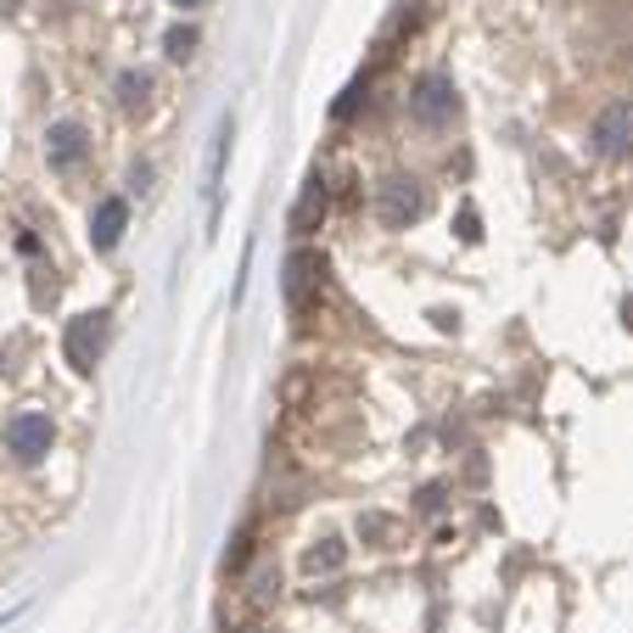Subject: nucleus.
<instances>
[{
    "label": "nucleus",
    "instance_id": "nucleus-13",
    "mask_svg": "<svg viewBox=\"0 0 633 633\" xmlns=\"http://www.w3.org/2000/svg\"><path fill=\"white\" fill-rule=\"evenodd\" d=\"M343 566V544L325 539V550H309V572H336Z\"/></svg>",
    "mask_w": 633,
    "mask_h": 633
},
{
    "label": "nucleus",
    "instance_id": "nucleus-9",
    "mask_svg": "<svg viewBox=\"0 0 633 633\" xmlns=\"http://www.w3.org/2000/svg\"><path fill=\"white\" fill-rule=\"evenodd\" d=\"M320 219H325V180L314 174V180L303 185L298 208H291V235H314V230H320Z\"/></svg>",
    "mask_w": 633,
    "mask_h": 633
},
{
    "label": "nucleus",
    "instance_id": "nucleus-1",
    "mask_svg": "<svg viewBox=\"0 0 633 633\" xmlns=\"http://www.w3.org/2000/svg\"><path fill=\"white\" fill-rule=\"evenodd\" d=\"M426 214V185L415 180V174H387L381 185H376V219L387 225V230H404L410 219H421Z\"/></svg>",
    "mask_w": 633,
    "mask_h": 633
},
{
    "label": "nucleus",
    "instance_id": "nucleus-12",
    "mask_svg": "<svg viewBox=\"0 0 633 633\" xmlns=\"http://www.w3.org/2000/svg\"><path fill=\"white\" fill-rule=\"evenodd\" d=\"M163 45H169V57H174V62H185L191 51H197V28H191V23H185V28H169Z\"/></svg>",
    "mask_w": 633,
    "mask_h": 633
},
{
    "label": "nucleus",
    "instance_id": "nucleus-8",
    "mask_svg": "<svg viewBox=\"0 0 633 633\" xmlns=\"http://www.w3.org/2000/svg\"><path fill=\"white\" fill-rule=\"evenodd\" d=\"M124 225H129V203L124 197H102V203H95V214H90V241L102 253H113L118 241H124Z\"/></svg>",
    "mask_w": 633,
    "mask_h": 633
},
{
    "label": "nucleus",
    "instance_id": "nucleus-2",
    "mask_svg": "<svg viewBox=\"0 0 633 633\" xmlns=\"http://www.w3.org/2000/svg\"><path fill=\"white\" fill-rule=\"evenodd\" d=\"M51 437H57V426H51L45 410H18L7 421V454L18 465H39L45 454H51Z\"/></svg>",
    "mask_w": 633,
    "mask_h": 633
},
{
    "label": "nucleus",
    "instance_id": "nucleus-3",
    "mask_svg": "<svg viewBox=\"0 0 633 633\" xmlns=\"http://www.w3.org/2000/svg\"><path fill=\"white\" fill-rule=\"evenodd\" d=\"M454 113H460L454 79H449V73H426V79L415 84V95H410V118H415L421 129H449Z\"/></svg>",
    "mask_w": 633,
    "mask_h": 633
},
{
    "label": "nucleus",
    "instance_id": "nucleus-4",
    "mask_svg": "<svg viewBox=\"0 0 633 633\" xmlns=\"http://www.w3.org/2000/svg\"><path fill=\"white\" fill-rule=\"evenodd\" d=\"M102 348H107V314H79L62 336V354H68L73 370H95Z\"/></svg>",
    "mask_w": 633,
    "mask_h": 633
},
{
    "label": "nucleus",
    "instance_id": "nucleus-6",
    "mask_svg": "<svg viewBox=\"0 0 633 633\" xmlns=\"http://www.w3.org/2000/svg\"><path fill=\"white\" fill-rule=\"evenodd\" d=\"M84 152H90V129L79 118H57L45 129V158H51V169H73V163H84Z\"/></svg>",
    "mask_w": 633,
    "mask_h": 633
},
{
    "label": "nucleus",
    "instance_id": "nucleus-7",
    "mask_svg": "<svg viewBox=\"0 0 633 633\" xmlns=\"http://www.w3.org/2000/svg\"><path fill=\"white\" fill-rule=\"evenodd\" d=\"M320 275H325V264H320V253L314 248H298L286 258V303L291 309H303L309 303V291L320 286Z\"/></svg>",
    "mask_w": 633,
    "mask_h": 633
},
{
    "label": "nucleus",
    "instance_id": "nucleus-14",
    "mask_svg": "<svg viewBox=\"0 0 633 633\" xmlns=\"http://www.w3.org/2000/svg\"><path fill=\"white\" fill-rule=\"evenodd\" d=\"M174 7H180V12H197V7H208V0H174Z\"/></svg>",
    "mask_w": 633,
    "mask_h": 633
},
{
    "label": "nucleus",
    "instance_id": "nucleus-5",
    "mask_svg": "<svg viewBox=\"0 0 633 633\" xmlns=\"http://www.w3.org/2000/svg\"><path fill=\"white\" fill-rule=\"evenodd\" d=\"M595 152L600 158H628L633 152V102H611L595 118Z\"/></svg>",
    "mask_w": 633,
    "mask_h": 633
},
{
    "label": "nucleus",
    "instance_id": "nucleus-11",
    "mask_svg": "<svg viewBox=\"0 0 633 633\" xmlns=\"http://www.w3.org/2000/svg\"><path fill=\"white\" fill-rule=\"evenodd\" d=\"M225 152H230V118L219 124V140H214V158H208V197L219 191V174H225Z\"/></svg>",
    "mask_w": 633,
    "mask_h": 633
},
{
    "label": "nucleus",
    "instance_id": "nucleus-10",
    "mask_svg": "<svg viewBox=\"0 0 633 633\" xmlns=\"http://www.w3.org/2000/svg\"><path fill=\"white\" fill-rule=\"evenodd\" d=\"M118 102H124V113H140L146 102H152V73L124 68V73H118Z\"/></svg>",
    "mask_w": 633,
    "mask_h": 633
}]
</instances>
